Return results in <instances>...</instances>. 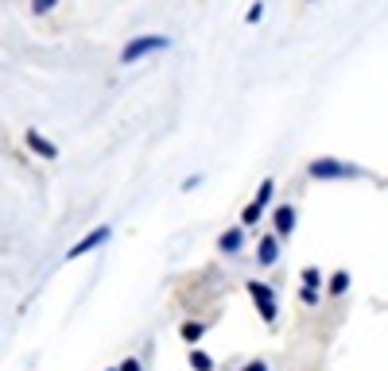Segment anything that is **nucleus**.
<instances>
[{
	"label": "nucleus",
	"mask_w": 388,
	"mask_h": 371,
	"mask_svg": "<svg viewBox=\"0 0 388 371\" xmlns=\"http://www.w3.org/2000/svg\"><path fill=\"white\" fill-rule=\"evenodd\" d=\"M24 143H27V147H32L39 159H59V147H55V143H51V140H47V136L39 132V128H27Z\"/></svg>",
	"instance_id": "obj_7"
},
{
	"label": "nucleus",
	"mask_w": 388,
	"mask_h": 371,
	"mask_svg": "<svg viewBox=\"0 0 388 371\" xmlns=\"http://www.w3.org/2000/svg\"><path fill=\"white\" fill-rule=\"evenodd\" d=\"M218 247H221V256H237L241 247H245V228L237 224V228H226L218 236Z\"/></svg>",
	"instance_id": "obj_8"
},
{
	"label": "nucleus",
	"mask_w": 388,
	"mask_h": 371,
	"mask_svg": "<svg viewBox=\"0 0 388 371\" xmlns=\"http://www.w3.org/2000/svg\"><path fill=\"white\" fill-rule=\"evenodd\" d=\"M245 20H249V24H261V20H264V4H261V0H256L253 8L245 12Z\"/></svg>",
	"instance_id": "obj_18"
},
{
	"label": "nucleus",
	"mask_w": 388,
	"mask_h": 371,
	"mask_svg": "<svg viewBox=\"0 0 388 371\" xmlns=\"http://www.w3.org/2000/svg\"><path fill=\"white\" fill-rule=\"evenodd\" d=\"M296 224H299V209L296 205H276V213H272V232H276L279 240H291Z\"/></svg>",
	"instance_id": "obj_6"
},
{
	"label": "nucleus",
	"mask_w": 388,
	"mask_h": 371,
	"mask_svg": "<svg viewBox=\"0 0 388 371\" xmlns=\"http://www.w3.org/2000/svg\"><path fill=\"white\" fill-rule=\"evenodd\" d=\"M109 236H113V228H109V224H97V228H90V232H85V236L78 240L74 247H70V252H67V259H82V256H90V252H97V247H102Z\"/></svg>",
	"instance_id": "obj_4"
},
{
	"label": "nucleus",
	"mask_w": 388,
	"mask_h": 371,
	"mask_svg": "<svg viewBox=\"0 0 388 371\" xmlns=\"http://www.w3.org/2000/svg\"><path fill=\"white\" fill-rule=\"evenodd\" d=\"M279 256H284V240H279L276 232H268V236L256 240V263L261 267H276Z\"/></svg>",
	"instance_id": "obj_5"
},
{
	"label": "nucleus",
	"mask_w": 388,
	"mask_h": 371,
	"mask_svg": "<svg viewBox=\"0 0 388 371\" xmlns=\"http://www.w3.org/2000/svg\"><path fill=\"white\" fill-rule=\"evenodd\" d=\"M109 371H117V368H109Z\"/></svg>",
	"instance_id": "obj_21"
},
{
	"label": "nucleus",
	"mask_w": 388,
	"mask_h": 371,
	"mask_svg": "<svg viewBox=\"0 0 388 371\" xmlns=\"http://www.w3.org/2000/svg\"><path fill=\"white\" fill-rule=\"evenodd\" d=\"M299 302H303V305H319V290H314V286H299Z\"/></svg>",
	"instance_id": "obj_16"
},
{
	"label": "nucleus",
	"mask_w": 388,
	"mask_h": 371,
	"mask_svg": "<svg viewBox=\"0 0 388 371\" xmlns=\"http://www.w3.org/2000/svg\"><path fill=\"white\" fill-rule=\"evenodd\" d=\"M245 290H249V298L256 302V314L264 317V325H276V321H279V302H276V290H272L268 282H261V279H249V282H245Z\"/></svg>",
	"instance_id": "obj_3"
},
{
	"label": "nucleus",
	"mask_w": 388,
	"mask_h": 371,
	"mask_svg": "<svg viewBox=\"0 0 388 371\" xmlns=\"http://www.w3.org/2000/svg\"><path fill=\"white\" fill-rule=\"evenodd\" d=\"M299 279H303V286L322 290V271H319V267H303V271H299Z\"/></svg>",
	"instance_id": "obj_14"
},
{
	"label": "nucleus",
	"mask_w": 388,
	"mask_h": 371,
	"mask_svg": "<svg viewBox=\"0 0 388 371\" xmlns=\"http://www.w3.org/2000/svg\"><path fill=\"white\" fill-rule=\"evenodd\" d=\"M198 186H202V178H198V174H190V178H183V186H179V190L190 194V190H198Z\"/></svg>",
	"instance_id": "obj_19"
},
{
	"label": "nucleus",
	"mask_w": 388,
	"mask_h": 371,
	"mask_svg": "<svg viewBox=\"0 0 388 371\" xmlns=\"http://www.w3.org/2000/svg\"><path fill=\"white\" fill-rule=\"evenodd\" d=\"M261 217H264V209H256L253 201H249V205L241 209V228H253V224L261 221Z\"/></svg>",
	"instance_id": "obj_13"
},
{
	"label": "nucleus",
	"mask_w": 388,
	"mask_h": 371,
	"mask_svg": "<svg viewBox=\"0 0 388 371\" xmlns=\"http://www.w3.org/2000/svg\"><path fill=\"white\" fill-rule=\"evenodd\" d=\"M307 174H311L314 182H354V178H361V166L346 163V159L322 155V159H311V163H307Z\"/></svg>",
	"instance_id": "obj_1"
},
{
	"label": "nucleus",
	"mask_w": 388,
	"mask_h": 371,
	"mask_svg": "<svg viewBox=\"0 0 388 371\" xmlns=\"http://www.w3.org/2000/svg\"><path fill=\"white\" fill-rule=\"evenodd\" d=\"M55 8H59V0H32V12H35V16H51Z\"/></svg>",
	"instance_id": "obj_15"
},
{
	"label": "nucleus",
	"mask_w": 388,
	"mask_h": 371,
	"mask_svg": "<svg viewBox=\"0 0 388 371\" xmlns=\"http://www.w3.org/2000/svg\"><path fill=\"white\" fill-rule=\"evenodd\" d=\"M326 290H330V298H342L349 290V271H334L330 282H326Z\"/></svg>",
	"instance_id": "obj_10"
},
{
	"label": "nucleus",
	"mask_w": 388,
	"mask_h": 371,
	"mask_svg": "<svg viewBox=\"0 0 388 371\" xmlns=\"http://www.w3.org/2000/svg\"><path fill=\"white\" fill-rule=\"evenodd\" d=\"M117 371H144V363H140V356H125V360L117 363Z\"/></svg>",
	"instance_id": "obj_17"
},
{
	"label": "nucleus",
	"mask_w": 388,
	"mask_h": 371,
	"mask_svg": "<svg viewBox=\"0 0 388 371\" xmlns=\"http://www.w3.org/2000/svg\"><path fill=\"white\" fill-rule=\"evenodd\" d=\"M179 337H183L186 344L194 348V344H198V340L206 337V325H202V321H183V329H179Z\"/></svg>",
	"instance_id": "obj_9"
},
{
	"label": "nucleus",
	"mask_w": 388,
	"mask_h": 371,
	"mask_svg": "<svg viewBox=\"0 0 388 371\" xmlns=\"http://www.w3.org/2000/svg\"><path fill=\"white\" fill-rule=\"evenodd\" d=\"M190 368L194 371H214V356L202 352V348H190Z\"/></svg>",
	"instance_id": "obj_12"
},
{
	"label": "nucleus",
	"mask_w": 388,
	"mask_h": 371,
	"mask_svg": "<svg viewBox=\"0 0 388 371\" xmlns=\"http://www.w3.org/2000/svg\"><path fill=\"white\" fill-rule=\"evenodd\" d=\"M241 371H268V363H264V360H253V363H245Z\"/></svg>",
	"instance_id": "obj_20"
},
{
	"label": "nucleus",
	"mask_w": 388,
	"mask_h": 371,
	"mask_svg": "<svg viewBox=\"0 0 388 371\" xmlns=\"http://www.w3.org/2000/svg\"><path fill=\"white\" fill-rule=\"evenodd\" d=\"M167 47H171L167 35H136L132 43H125V47H120V66H132V62L155 54V50H167Z\"/></svg>",
	"instance_id": "obj_2"
},
{
	"label": "nucleus",
	"mask_w": 388,
	"mask_h": 371,
	"mask_svg": "<svg viewBox=\"0 0 388 371\" xmlns=\"http://www.w3.org/2000/svg\"><path fill=\"white\" fill-rule=\"evenodd\" d=\"M272 194H276V182L264 178L261 190H256V198H253V205H256V209H268V205H272Z\"/></svg>",
	"instance_id": "obj_11"
}]
</instances>
